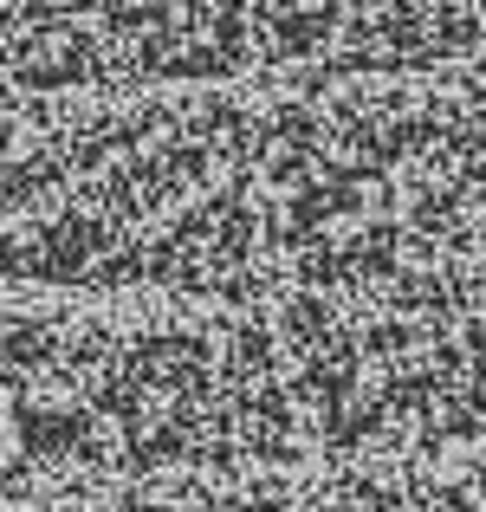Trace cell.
Returning <instances> with one entry per match:
<instances>
[{"label":"cell","instance_id":"2","mask_svg":"<svg viewBox=\"0 0 486 512\" xmlns=\"http://www.w3.org/2000/svg\"><path fill=\"white\" fill-rule=\"evenodd\" d=\"M0 512H344L324 474H234V480H143V487L52 493Z\"/></svg>","mask_w":486,"mask_h":512},{"label":"cell","instance_id":"3","mask_svg":"<svg viewBox=\"0 0 486 512\" xmlns=\"http://www.w3.org/2000/svg\"><path fill=\"white\" fill-rule=\"evenodd\" d=\"M344 512H486V461L344 467L324 474Z\"/></svg>","mask_w":486,"mask_h":512},{"label":"cell","instance_id":"1","mask_svg":"<svg viewBox=\"0 0 486 512\" xmlns=\"http://www.w3.org/2000/svg\"><path fill=\"white\" fill-rule=\"evenodd\" d=\"M234 474H318L266 318L0 299V506Z\"/></svg>","mask_w":486,"mask_h":512}]
</instances>
